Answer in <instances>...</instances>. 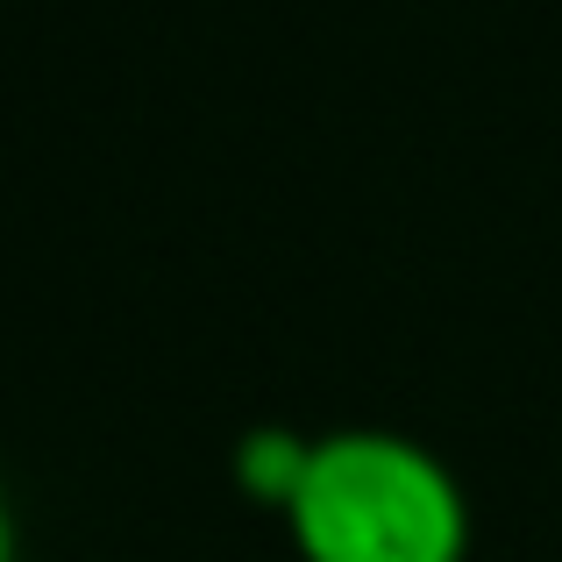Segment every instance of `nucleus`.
I'll return each mask as SVG.
<instances>
[{
    "instance_id": "1",
    "label": "nucleus",
    "mask_w": 562,
    "mask_h": 562,
    "mask_svg": "<svg viewBox=\"0 0 562 562\" xmlns=\"http://www.w3.org/2000/svg\"><path fill=\"white\" fill-rule=\"evenodd\" d=\"M278 513L300 562H470V498L456 470L392 427L306 441Z\"/></svg>"
},
{
    "instance_id": "2",
    "label": "nucleus",
    "mask_w": 562,
    "mask_h": 562,
    "mask_svg": "<svg viewBox=\"0 0 562 562\" xmlns=\"http://www.w3.org/2000/svg\"><path fill=\"white\" fill-rule=\"evenodd\" d=\"M0 562H14V513H8V498H0Z\"/></svg>"
}]
</instances>
